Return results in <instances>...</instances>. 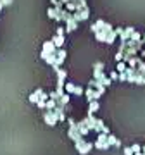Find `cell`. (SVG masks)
Returning <instances> with one entry per match:
<instances>
[{
  "label": "cell",
  "instance_id": "obj_9",
  "mask_svg": "<svg viewBox=\"0 0 145 155\" xmlns=\"http://www.w3.org/2000/svg\"><path fill=\"white\" fill-rule=\"evenodd\" d=\"M111 79H119V74L117 72H111Z\"/></svg>",
  "mask_w": 145,
  "mask_h": 155
},
{
  "label": "cell",
  "instance_id": "obj_4",
  "mask_svg": "<svg viewBox=\"0 0 145 155\" xmlns=\"http://www.w3.org/2000/svg\"><path fill=\"white\" fill-rule=\"evenodd\" d=\"M99 110V102L97 100H92L90 102V107H88V114H93V112Z\"/></svg>",
  "mask_w": 145,
  "mask_h": 155
},
{
  "label": "cell",
  "instance_id": "obj_7",
  "mask_svg": "<svg viewBox=\"0 0 145 155\" xmlns=\"http://www.w3.org/2000/svg\"><path fill=\"white\" fill-rule=\"evenodd\" d=\"M140 150H142L140 145H133V147H131V152H133V153H137V152H140Z\"/></svg>",
  "mask_w": 145,
  "mask_h": 155
},
{
  "label": "cell",
  "instance_id": "obj_3",
  "mask_svg": "<svg viewBox=\"0 0 145 155\" xmlns=\"http://www.w3.org/2000/svg\"><path fill=\"white\" fill-rule=\"evenodd\" d=\"M52 43L56 45V48H61L62 45H64V35H56L52 38Z\"/></svg>",
  "mask_w": 145,
  "mask_h": 155
},
{
  "label": "cell",
  "instance_id": "obj_6",
  "mask_svg": "<svg viewBox=\"0 0 145 155\" xmlns=\"http://www.w3.org/2000/svg\"><path fill=\"white\" fill-rule=\"evenodd\" d=\"M40 91H42V90H36L35 93L29 95V102H31V104H36V102L40 100Z\"/></svg>",
  "mask_w": 145,
  "mask_h": 155
},
{
  "label": "cell",
  "instance_id": "obj_2",
  "mask_svg": "<svg viewBox=\"0 0 145 155\" xmlns=\"http://www.w3.org/2000/svg\"><path fill=\"white\" fill-rule=\"evenodd\" d=\"M86 98H88V102H92V100H99L104 95V90H92V88H88L86 91Z\"/></svg>",
  "mask_w": 145,
  "mask_h": 155
},
{
  "label": "cell",
  "instance_id": "obj_11",
  "mask_svg": "<svg viewBox=\"0 0 145 155\" xmlns=\"http://www.w3.org/2000/svg\"><path fill=\"white\" fill-rule=\"evenodd\" d=\"M2 7H4V5H2V4H0V11H2Z\"/></svg>",
  "mask_w": 145,
  "mask_h": 155
},
{
  "label": "cell",
  "instance_id": "obj_8",
  "mask_svg": "<svg viewBox=\"0 0 145 155\" xmlns=\"http://www.w3.org/2000/svg\"><path fill=\"white\" fill-rule=\"evenodd\" d=\"M0 4H2V5H11L12 0H0Z\"/></svg>",
  "mask_w": 145,
  "mask_h": 155
},
{
  "label": "cell",
  "instance_id": "obj_1",
  "mask_svg": "<svg viewBox=\"0 0 145 155\" xmlns=\"http://www.w3.org/2000/svg\"><path fill=\"white\" fill-rule=\"evenodd\" d=\"M74 143H76V150H78V152H79L81 155L88 153L90 150H92V147H93L92 143H88V141H85L83 138H79L78 141H74Z\"/></svg>",
  "mask_w": 145,
  "mask_h": 155
},
{
  "label": "cell",
  "instance_id": "obj_5",
  "mask_svg": "<svg viewBox=\"0 0 145 155\" xmlns=\"http://www.w3.org/2000/svg\"><path fill=\"white\" fill-rule=\"evenodd\" d=\"M104 24H106V21H102V19H100V21H97V22L93 24V26H92V31H93V33L100 31V29L104 28Z\"/></svg>",
  "mask_w": 145,
  "mask_h": 155
},
{
  "label": "cell",
  "instance_id": "obj_10",
  "mask_svg": "<svg viewBox=\"0 0 145 155\" xmlns=\"http://www.w3.org/2000/svg\"><path fill=\"white\" fill-rule=\"evenodd\" d=\"M124 155H133V152H131V148H124Z\"/></svg>",
  "mask_w": 145,
  "mask_h": 155
}]
</instances>
